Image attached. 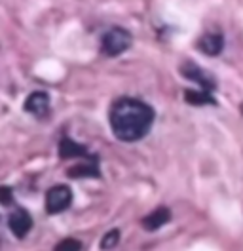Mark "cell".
<instances>
[{"label":"cell","mask_w":243,"mask_h":251,"mask_svg":"<svg viewBox=\"0 0 243 251\" xmlns=\"http://www.w3.org/2000/svg\"><path fill=\"white\" fill-rule=\"evenodd\" d=\"M108 124L116 139L123 143H135L150 131L154 124V109L141 99L122 97L110 105Z\"/></svg>","instance_id":"6da1fadb"},{"label":"cell","mask_w":243,"mask_h":251,"mask_svg":"<svg viewBox=\"0 0 243 251\" xmlns=\"http://www.w3.org/2000/svg\"><path fill=\"white\" fill-rule=\"evenodd\" d=\"M131 42H133L131 32L122 29V27H112L101 38V53L106 57H116V55L123 53L125 50H129Z\"/></svg>","instance_id":"7a4b0ae2"},{"label":"cell","mask_w":243,"mask_h":251,"mask_svg":"<svg viewBox=\"0 0 243 251\" xmlns=\"http://www.w3.org/2000/svg\"><path fill=\"white\" fill-rule=\"evenodd\" d=\"M73 204V190L67 185H55L46 192V211L49 215L63 213Z\"/></svg>","instance_id":"3957f363"},{"label":"cell","mask_w":243,"mask_h":251,"mask_svg":"<svg viewBox=\"0 0 243 251\" xmlns=\"http://www.w3.org/2000/svg\"><path fill=\"white\" fill-rule=\"evenodd\" d=\"M181 73L182 76H186L188 80H192V82H196L197 90H201V92H205V94H211L213 95V90H215V86H217V82L213 78L209 73H205L201 67H197L194 63L186 61L184 65H181Z\"/></svg>","instance_id":"277c9868"},{"label":"cell","mask_w":243,"mask_h":251,"mask_svg":"<svg viewBox=\"0 0 243 251\" xmlns=\"http://www.w3.org/2000/svg\"><path fill=\"white\" fill-rule=\"evenodd\" d=\"M8 226H10V230H12V234L15 238L23 240L32 228V217H30V213L25 207H15L14 211L10 213V217H8Z\"/></svg>","instance_id":"5b68a950"},{"label":"cell","mask_w":243,"mask_h":251,"mask_svg":"<svg viewBox=\"0 0 243 251\" xmlns=\"http://www.w3.org/2000/svg\"><path fill=\"white\" fill-rule=\"evenodd\" d=\"M23 109H25V112H29L36 118H46L49 114V95L46 92H32L25 99Z\"/></svg>","instance_id":"8992f818"},{"label":"cell","mask_w":243,"mask_h":251,"mask_svg":"<svg viewBox=\"0 0 243 251\" xmlns=\"http://www.w3.org/2000/svg\"><path fill=\"white\" fill-rule=\"evenodd\" d=\"M197 48L207 55H219L224 48V38L219 32H207L197 40Z\"/></svg>","instance_id":"52a82bcc"},{"label":"cell","mask_w":243,"mask_h":251,"mask_svg":"<svg viewBox=\"0 0 243 251\" xmlns=\"http://www.w3.org/2000/svg\"><path fill=\"white\" fill-rule=\"evenodd\" d=\"M169 219H171L169 207H156V209H152L150 213L143 219V228L145 230H158L164 225H167Z\"/></svg>","instance_id":"ba28073f"},{"label":"cell","mask_w":243,"mask_h":251,"mask_svg":"<svg viewBox=\"0 0 243 251\" xmlns=\"http://www.w3.org/2000/svg\"><path fill=\"white\" fill-rule=\"evenodd\" d=\"M69 177H76V179H82V177H99L101 172H99V162L95 156H90L86 162L82 164H74L69 172H67Z\"/></svg>","instance_id":"9c48e42d"},{"label":"cell","mask_w":243,"mask_h":251,"mask_svg":"<svg viewBox=\"0 0 243 251\" xmlns=\"http://www.w3.org/2000/svg\"><path fill=\"white\" fill-rule=\"evenodd\" d=\"M59 156L63 160H69V158H90V152H88V149L84 145H78L71 137H63L59 143Z\"/></svg>","instance_id":"30bf717a"},{"label":"cell","mask_w":243,"mask_h":251,"mask_svg":"<svg viewBox=\"0 0 243 251\" xmlns=\"http://www.w3.org/2000/svg\"><path fill=\"white\" fill-rule=\"evenodd\" d=\"M184 97L190 105H215V97L211 94L201 92V90H186Z\"/></svg>","instance_id":"8fae6325"},{"label":"cell","mask_w":243,"mask_h":251,"mask_svg":"<svg viewBox=\"0 0 243 251\" xmlns=\"http://www.w3.org/2000/svg\"><path fill=\"white\" fill-rule=\"evenodd\" d=\"M118 244H120V230H118V228H112V230H108V232L101 238L99 248L103 251H110V250H114Z\"/></svg>","instance_id":"7c38bea8"},{"label":"cell","mask_w":243,"mask_h":251,"mask_svg":"<svg viewBox=\"0 0 243 251\" xmlns=\"http://www.w3.org/2000/svg\"><path fill=\"white\" fill-rule=\"evenodd\" d=\"M53 251H82V242L76 238H65L53 248Z\"/></svg>","instance_id":"4fadbf2b"},{"label":"cell","mask_w":243,"mask_h":251,"mask_svg":"<svg viewBox=\"0 0 243 251\" xmlns=\"http://www.w3.org/2000/svg\"><path fill=\"white\" fill-rule=\"evenodd\" d=\"M0 205H4V207L14 205V190L6 185L0 187Z\"/></svg>","instance_id":"5bb4252c"},{"label":"cell","mask_w":243,"mask_h":251,"mask_svg":"<svg viewBox=\"0 0 243 251\" xmlns=\"http://www.w3.org/2000/svg\"><path fill=\"white\" fill-rule=\"evenodd\" d=\"M242 112H243V105H242Z\"/></svg>","instance_id":"9a60e30c"}]
</instances>
